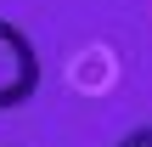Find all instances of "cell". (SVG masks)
I'll use <instances>...</instances> for the list:
<instances>
[{"instance_id":"cell-1","label":"cell","mask_w":152,"mask_h":147,"mask_svg":"<svg viewBox=\"0 0 152 147\" xmlns=\"http://www.w3.org/2000/svg\"><path fill=\"white\" fill-rule=\"evenodd\" d=\"M34 91H39V51L28 45V34L17 23L0 17V113L23 108Z\"/></svg>"},{"instance_id":"cell-2","label":"cell","mask_w":152,"mask_h":147,"mask_svg":"<svg viewBox=\"0 0 152 147\" xmlns=\"http://www.w3.org/2000/svg\"><path fill=\"white\" fill-rule=\"evenodd\" d=\"M118 147H152V125H147V130H130V136H124Z\"/></svg>"}]
</instances>
